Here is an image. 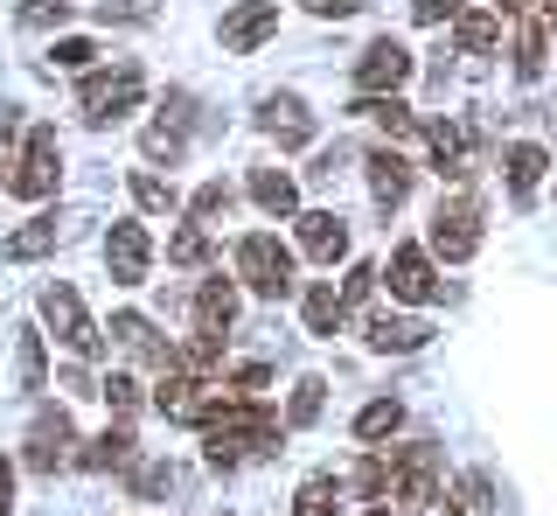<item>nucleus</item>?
Listing matches in <instances>:
<instances>
[{
	"mask_svg": "<svg viewBox=\"0 0 557 516\" xmlns=\"http://www.w3.org/2000/svg\"><path fill=\"white\" fill-rule=\"evenodd\" d=\"M237 272H244V286H251V294H265V300H286L293 294V251L278 245L272 231L237 237Z\"/></svg>",
	"mask_w": 557,
	"mask_h": 516,
	"instance_id": "7ed1b4c3",
	"label": "nucleus"
},
{
	"mask_svg": "<svg viewBox=\"0 0 557 516\" xmlns=\"http://www.w3.org/2000/svg\"><path fill=\"white\" fill-rule=\"evenodd\" d=\"M42 321H49V329H57V342H63V349L70 356H84V364H91V356H98V329H91V315H84V300H77V286H42Z\"/></svg>",
	"mask_w": 557,
	"mask_h": 516,
	"instance_id": "39448f33",
	"label": "nucleus"
},
{
	"mask_svg": "<svg viewBox=\"0 0 557 516\" xmlns=\"http://www.w3.org/2000/svg\"><path fill=\"white\" fill-rule=\"evenodd\" d=\"M14 370H22V391H42V384H49V356H42V335H22V356H14Z\"/></svg>",
	"mask_w": 557,
	"mask_h": 516,
	"instance_id": "72a5a7b5",
	"label": "nucleus"
},
{
	"mask_svg": "<svg viewBox=\"0 0 557 516\" xmlns=\"http://www.w3.org/2000/svg\"><path fill=\"white\" fill-rule=\"evenodd\" d=\"M133 454H139V446H133V433H126V426H104V433H98L91 446H84L77 460H84V468H98V475H104V468H133Z\"/></svg>",
	"mask_w": 557,
	"mask_h": 516,
	"instance_id": "5701e85b",
	"label": "nucleus"
},
{
	"mask_svg": "<svg viewBox=\"0 0 557 516\" xmlns=\"http://www.w3.org/2000/svg\"><path fill=\"white\" fill-rule=\"evenodd\" d=\"M370 196H376V210H397V202L411 196V161L405 153H391V147L370 153Z\"/></svg>",
	"mask_w": 557,
	"mask_h": 516,
	"instance_id": "6ab92c4d",
	"label": "nucleus"
},
{
	"mask_svg": "<svg viewBox=\"0 0 557 516\" xmlns=\"http://www.w3.org/2000/svg\"><path fill=\"white\" fill-rule=\"evenodd\" d=\"M502 168H509V196H516V202H530V188L544 182L550 153H544V147H530V140H516L509 153H502Z\"/></svg>",
	"mask_w": 557,
	"mask_h": 516,
	"instance_id": "412c9836",
	"label": "nucleus"
},
{
	"mask_svg": "<svg viewBox=\"0 0 557 516\" xmlns=\"http://www.w3.org/2000/svg\"><path fill=\"white\" fill-rule=\"evenodd\" d=\"M8 509H14V468L0 460V516H8Z\"/></svg>",
	"mask_w": 557,
	"mask_h": 516,
	"instance_id": "c03bdc74",
	"label": "nucleus"
},
{
	"mask_svg": "<svg viewBox=\"0 0 557 516\" xmlns=\"http://www.w3.org/2000/svg\"><path fill=\"white\" fill-rule=\"evenodd\" d=\"M495 36H502V22H495L487 8H460V49H467V57L495 49Z\"/></svg>",
	"mask_w": 557,
	"mask_h": 516,
	"instance_id": "c756f323",
	"label": "nucleus"
},
{
	"mask_svg": "<svg viewBox=\"0 0 557 516\" xmlns=\"http://www.w3.org/2000/svg\"><path fill=\"white\" fill-rule=\"evenodd\" d=\"M112 335L126 342L139 364H153V370H182V349L153 335V321H147V315H112Z\"/></svg>",
	"mask_w": 557,
	"mask_h": 516,
	"instance_id": "2eb2a0df",
	"label": "nucleus"
},
{
	"mask_svg": "<svg viewBox=\"0 0 557 516\" xmlns=\"http://www.w3.org/2000/svg\"><path fill=\"white\" fill-rule=\"evenodd\" d=\"M133 196H139V210H153V217H168L174 202H182L174 182H161V175H133Z\"/></svg>",
	"mask_w": 557,
	"mask_h": 516,
	"instance_id": "c9c22d12",
	"label": "nucleus"
},
{
	"mask_svg": "<svg viewBox=\"0 0 557 516\" xmlns=\"http://www.w3.org/2000/svg\"><path fill=\"white\" fill-rule=\"evenodd\" d=\"M495 8H502V14H530L536 0H495Z\"/></svg>",
	"mask_w": 557,
	"mask_h": 516,
	"instance_id": "a18cd8bd",
	"label": "nucleus"
},
{
	"mask_svg": "<svg viewBox=\"0 0 557 516\" xmlns=\"http://www.w3.org/2000/svg\"><path fill=\"white\" fill-rule=\"evenodd\" d=\"M356 112H370L376 126L391 133V140H418V147H425V119H418L411 106H397V98H362Z\"/></svg>",
	"mask_w": 557,
	"mask_h": 516,
	"instance_id": "4be33fe9",
	"label": "nucleus"
},
{
	"mask_svg": "<svg viewBox=\"0 0 557 516\" xmlns=\"http://www.w3.org/2000/svg\"><path fill=\"white\" fill-rule=\"evenodd\" d=\"M70 460H77V426H70L63 405H42L35 426H28V468L57 475V468H70Z\"/></svg>",
	"mask_w": 557,
	"mask_h": 516,
	"instance_id": "423d86ee",
	"label": "nucleus"
},
{
	"mask_svg": "<svg viewBox=\"0 0 557 516\" xmlns=\"http://www.w3.org/2000/svg\"><path fill=\"white\" fill-rule=\"evenodd\" d=\"M411 22H418V28H440V22H460V0H411Z\"/></svg>",
	"mask_w": 557,
	"mask_h": 516,
	"instance_id": "ea45409f",
	"label": "nucleus"
},
{
	"mask_svg": "<svg viewBox=\"0 0 557 516\" xmlns=\"http://www.w3.org/2000/svg\"><path fill=\"white\" fill-rule=\"evenodd\" d=\"M139 98H147V71L139 63H119V71H91L77 91V112L91 119V126H119Z\"/></svg>",
	"mask_w": 557,
	"mask_h": 516,
	"instance_id": "f03ea898",
	"label": "nucleus"
},
{
	"mask_svg": "<svg viewBox=\"0 0 557 516\" xmlns=\"http://www.w3.org/2000/svg\"><path fill=\"white\" fill-rule=\"evenodd\" d=\"M63 175V153H57V133L49 126H28V140H22V161H14V196H28V202H42L49 188H57Z\"/></svg>",
	"mask_w": 557,
	"mask_h": 516,
	"instance_id": "0eeeda50",
	"label": "nucleus"
},
{
	"mask_svg": "<svg viewBox=\"0 0 557 516\" xmlns=\"http://www.w3.org/2000/svg\"><path fill=\"white\" fill-rule=\"evenodd\" d=\"M251 202L272 210V217H293V210H300V188H293V175H278V168H258V175H251Z\"/></svg>",
	"mask_w": 557,
	"mask_h": 516,
	"instance_id": "b1692460",
	"label": "nucleus"
},
{
	"mask_svg": "<svg viewBox=\"0 0 557 516\" xmlns=\"http://www.w3.org/2000/svg\"><path fill=\"white\" fill-rule=\"evenodd\" d=\"M481 245V210H474V196H440V210H432V251L440 258H474Z\"/></svg>",
	"mask_w": 557,
	"mask_h": 516,
	"instance_id": "6e6552de",
	"label": "nucleus"
},
{
	"mask_svg": "<svg viewBox=\"0 0 557 516\" xmlns=\"http://www.w3.org/2000/svg\"><path fill=\"white\" fill-rule=\"evenodd\" d=\"M104 22H153L161 14V0H98Z\"/></svg>",
	"mask_w": 557,
	"mask_h": 516,
	"instance_id": "58836bf2",
	"label": "nucleus"
},
{
	"mask_svg": "<svg viewBox=\"0 0 557 516\" xmlns=\"http://www.w3.org/2000/svg\"><path fill=\"white\" fill-rule=\"evenodd\" d=\"M550 22H557V0H550Z\"/></svg>",
	"mask_w": 557,
	"mask_h": 516,
	"instance_id": "49530a36",
	"label": "nucleus"
},
{
	"mask_svg": "<svg viewBox=\"0 0 557 516\" xmlns=\"http://www.w3.org/2000/svg\"><path fill=\"white\" fill-rule=\"evenodd\" d=\"M383 468H391V495L405 509L440 503V446H397V454H383Z\"/></svg>",
	"mask_w": 557,
	"mask_h": 516,
	"instance_id": "20e7f679",
	"label": "nucleus"
},
{
	"mask_svg": "<svg viewBox=\"0 0 557 516\" xmlns=\"http://www.w3.org/2000/svg\"><path fill=\"white\" fill-rule=\"evenodd\" d=\"M237 321V286L231 280H202L196 294V335H223Z\"/></svg>",
	"mask_w": 557,
	"mask_h": 516,
	"instance_id": "aec40b11",
	"label": "nucleus"
},
{
	"mask_svg": "<svg viewBox=\"0 0 557 516\" xmlns=\"http://www.w3.org/2000/svg\"><path fill=\"white\" fill-rule=\"evenodd\" d=\"M258 126H265L278 147H307V140H313V112H307L293 91H272L265 106H258Z\"/></svg>",
	"mask_w": 557,
	"mask_h": 516,
	"instance_id": "4468645a",
	"label": "nucleus"
},
{
	"mask_svg": "<svg viewBox=\"0 0 557 516\" xmlns=\"http://www.w3.org/2000/svg\"><path fill=\"white\" fill-rule=\"evenodd\" d=\"M300 8H307V14H321V22H342V14H356L362 0H300Z\"/></svg>",
	"mask_w": 557,
	"mask_h": 516,
	"instance_id": "37998d69",
	"label": "nucleus"
},
{
	"mask_svg": "<svg viewBox=\"0 0 557 516\" xmlns=\"http://www.w3.org/2000/svg\"><path fill=\"white\" fill-rule=\"evenodd\" d=\"M342 321H348V300L335 286H307V329L313 335H342Z\"/></svg>",
	"mask_w": 557,
	"mask_h": 516,
	"instance_id": "393cba45",
	"label": "nucleus"
},
{
	"mask_svg": "<svg viewBox=\"0 0 557 516\" xmlns=\"http://www.w3.org/2000/svg\"><path fill=\"white\" fill-rule=\"evenodd\" d=\"M397 84H411V49L391 42V36H376V42L356 57V91H362V98H391Z\"/></svg>",
	"mask_w": 557,
	"mask_h": 516,
	"instance_id": "1a4fd4ad",
	"label": "nucleus"
},
{
	"mask_svg": "<svg viewBox=\"0 0 557 516\" xmlns=\"http://www.w3.org/2000/svg\"><path fill=\"white\" fill-rule=\"evenodd\" d=\"M300 251L321 258V266H335V258L348 251V223H342L335 210H307V217H300Z\"/></svg>",
	"mask_w": 557,
	"mask_h": 516,
	"instance_id": "a211bd4d",
	"label": "nucleus"
},
{
	"mask_svg": "<svg viewBox=\"0 0 557 516\" xmlns=\"http://www.w3.org/2000/svg\"><path fill=\"white\" fill-rule=\"evenodd\" d=\"M231 202H237V188H231V182H202L188 210H196V223H216V217H231Z\"/></svg>",
	"mask_w": 557,
	"mask_h": 516,
	"instance_id": "473e14b6",
	"label": "nucleus"
},
{
	"mask_svg": "<svg viewBox=\"0 0 557 516\" xmlns=\"http://www.w3.org/2000/svg\"><path fill=\"white\" fill-rule=\"evenodd\" d=\"M383 280H391V300H411V307H425V300H440V294H446V280L432 272V258L418 251V245H397Z\"/></svg>",
	"mask_w": 557,
	"mask_h": 516,
	"instance_id": "9d476101",
	"label": "nucleus"
},
{
	"mask_svg": "<svg viewBox=\"0 0 557 516\" xmlns=\"http://www.w3.org/2000/svg\"><path fill=\"white\" fill-rule=\"evenodd\" d=\"M202 446H209L216 468H237V460H251V454H272V446H278V411L258 405V398H244V391H237V398H209Z\"/></svg>",
	"mask_w": 557,
	"mask_h": 516,
	"instance_id": "f257e3e1",
	"label": "nucleus"
},
{
	"mask_svg": "<svg viewBox=\"0 0 557 516\" xmlns=\"http://www.w3.org/2000/svg\"><path fill=\"white\" fill-rule=\"evenodd\" d=\"M446 516H495V489H487V475H467Z\"/></svg>",
	"mask_w": 557,
	"mask_h": 516,
	"instance_id": "2f4dec72",
	"label": "nucleus"
},
{
	"mask_svg": "<svg viewBox=\"0 0 557 516\" xmlns=\"http://www.w3.org/2000/svg\"><path fill=\"white\" fill-rule=\"evenodd\" d=\"M0 251H8V258H14V266H28V258H42V251H57V217H35V223H28V231H14V237H8V245H0Z\"/></svg>",
	"mask_w": 557,
	"mask_h": 516,
	"instance_id": "a878e982",
	"label": "nucleus"
},
{
	"mask_svg": "<svg viewBox=\"0 0 557 516\" xmlns=\"http://www.w3.org/2000/svg\"><path fill=\"white\" fill-rule=\"evenodd\" d=\"M342 509V489L327 475H313V481H300V495H293V516H335Z\"/></svg>",
	"mask_w": 557,
	"mask_h": 516,
	"instance_id": "c85d7f7f",
	"label": "nucleus"
},
{
	"mask_svg": "<svg viewBox=\"0 0 557 516\" xmlns=\"http://www.w3.org/2000/svg\"><path fill=\"white\" fill-rule=\"evenodd\" d=\"M104 266H112V286H139L147 266H153L147 231H139V223H112V231H104Z\"/></svg>",
	"mask_w": 557,
	"mask_h": 516,
	"instance_id": "f8f14e48",
	"label": "nucleus"
},
{
	"mask_svg": "<svg viewBox=\"0 0 557 516\" xmlns=\"http://www.w3.org/2000/svg\"><path fill=\"white\" fill-rule=\"evenodd\" d=\"M376 294V266H348V286H342V300H370Z\"/></svg>",
	"mask_w": 557,
	"mask_h": 516,
	"instance_id": "79ce46f5",
	"label": "nucleus"
},
{
	"mask_svg": "<svg viewBox=\"0 0 557 516\" xmlns=\"http://www.w3.org/2000/svg\"><path fill=\"white\" fill-rule=\"evenodd\" d=\"M397 426H405V405H397V398H376V405L356 411V440H391Z\"/></svg>",
	"mask_w": 557,
	"mask_h": 516,
	"instance_id": "bb28decb",
	"label": "nucleus"
},
{
	"mask_svg": "<svg viewBox=\"0 0 557 516\" xmlns=\"http://www.w3.org/2000/svg\"><path fill=\"white\" fill-rule=\"evenodd\" d=\"M161 419H174V426H202V411H209V384L196 370H161Z\"/></svg>",
	"mask_w": 557,
	"mask_h": 516,
	"instance_id": "ddd939ff",
	"label": "nucleus"
},
{
	"mask_svg": "<svg viewBox=\"0 0 557 516\" xmlns=\"http://www.w3.org/2000/svg\"><path fill=\"white\" fill-rule=\"evenodd\" d=\"M370 516H391V509H370Z\"/></svg>",
	"mask_w": 557,
	"mask_h": 516,
	"instance_id": "de8ad7c7",
	"label": "nucleus"
},
{
	"mask_svg": "<svg viewBox=\"0 0 557 516\" xmlns=\"http://www.w3.org/2000/svg\"><path fill=\"white\" fill-rule=\"evenodd\" d=\"M432 329L425 321H411V315H370V349L376 356H411V349H425Z\"/></svg>",
	"mask_w": 557,
	"mask_h": 516,
	"instance_id": "f3484780",
	"label": "nucleus"
},
{
	"mask_svg": "<svg viewBox=\"0 0 557 516\" xmlns=\"http://www.w3.org/2000/svg\"><path fill=\"white\" fill-rule=\"evenodd\" d=\"M49 57H57V71H91V57H98V42H84V36H63L57 49H49Z\"/></svg>",
	"mask_w": 557,
	"mask_h": 516,
	"instance_id": "4c0bfd02",
	"label": "nucleus"
},
{
	"mask_svg": "<svg viewBox=\"0 0 557 516\" xmlns=\"http://www.w3.org/2000/svg\"><path fill=\"white\" fill-rule=\"evenodd\" d=\"M182 153H188V98L174 91V98H168V112L147 126V161H168V168H174Z\"/></svg>",
	"mask_w": 557,
	"mask_h": 516,
	"instance_id": "dca6fc26",
	"label": "nucleus"
},
{
	"mask_svg": "<svg viewBox=\"0 0 557 516\" xmlns=\"http://www.w3.org/2000/svg\"><path fill=\"white\" fill-rule=\"evenodd\" d=\"M321 405H327V384H321V377H300V384H293L286 419H293V426H313V419H321Z\"/></svg>",
	"mask_w": 557,
	"mask_h": 516,
	"instance_id": "7c9ffc66",
	"label": "nucleus"
},
{
	"mask_svg": "<svg viewBox=\"0 0 557 516\" xmlns=\"http://www.w3.org/2000/svg\"><path fill=\"white\" fill-rule=\"evenodd\" d=\"M272 28H278V0H237V8L223 14L216 36H223V49H231V57H251V49L272 36Z\"/></svg>",
	"mask_w": 557,
	"mask_h": 516,
	"instance_id": "9b49d317",
	"label": "nucleus"
},
{
	"mask_svg": "<svg viewBox=\"0 0 557 516\" xmlns=\"http://www.w3.org/2000/svg\"><path fill=\"white\" fill-rule=\"evenodd\" d=\"M63 14H70V0H28V8H22V22H28V28H49V22L63 28Z\"/></svg>",
	"mask_w": 557,
	"mask_h": 516,
	"instance_id": "a19ab883",
	"label": "nucleus"
},
{
	"mask_svg": "<svg viewBox=\"0 0 557 516\" xmlns=\"http://www.w3.org/2000/svg\"><path fill=\"white\" fill-rule=\"evenodd\" d=\"M98 398H104V405H112V411H119V419H126V411L139 405V384H133V377H126V370H112V377H104V384H98Z\"/></svg>",
	"mask_w": 557,
	"mask_h": 516,
	"instance_id": "e433bc0d",
	"label": "nucleus"
},
{
	"mask_svg": "<svg viewBox=\"0 0 557 516\" xmlns=\"http://www.w3.org/2000/svg\"><path fill=\"white\" fill-rule=\"evenodd\" d=\"M516 77H544V22L536 14H522V36H516Z\"/></svg>",
	"mask_w": 557,
	"mask_h": 516,
	"instance_id": "cd10ccee",
	"label": "nucleus"
},
{
	"mask_svg": "<svg viewBox=\"0 0 557 516\" xmlns=\"http://www.w3.org/2000/svg\"><path fill=\"white\" fill-rule=\"evenodd\" d=\"M168 258H174V266H209V237H202V223L174 231V237H168Z\"/></svg>",
	"mask_w": 557,
	"mask_h": 516,
	"instance_id": "f704fd0d",
	"label": "nucleus"
}]
</instances>
